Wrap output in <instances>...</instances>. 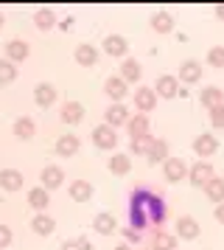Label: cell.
<instances>
[{
  "instance_id": "4fadbf2b",
  "label": "cell",
  "mask_w": 224,
  "mask_h": 250,
  "mask_svg": "<svg viewBox=\"0 0 224 250\" xmlns=\"http://www.w3.org/2000/svg\"><path fill=\"white\" fill-rule=\"evenodd\" d=\"M28 54H31V48H28L25 40H11L9 45H6V57H9V62H25Z\"/></svg>"
},
{
  "instance_id": "e575fe53",
  "label": "cell",
  "mask_w": 224,
  "mask_h": 250,
  "mask_svg": "<svg viewBox=\"0 0 224 250\" xmlns=\"http://www.w3.org/2000/svg\"><path fill=\"white\" fill-rule=\"evenodd\" d=\"M151 144H154V138H151V135H137V138H132V141H129V149H132V152H137V155H149Z\"/></svg>"
},
{
  "instance_id": "f1b7e54d",
  "label": "cell",
  "mask_w": 224,
  "mask_h": 250,
  "mask_svg": "<svg viewBox=\"0 0 224 250\" xmlns=\"http://www.w3.org/2000/svg\"><path fill=\"white\" fill-rule=\"evenodd\" d=\"M151 28H154L157 34H168L171 28H174V17L168 12H157L151 14Z\"/></svg>"
},
{
  "instance_id": "5b68a950",
  "label": "cell",
  "mask_w": 224,
  "mask_h": 250,
  "mask_svg": "<svg viewBox=\"0 0 224 250\" xmlns=\"http://www.w3.org/2000/svg\"><path fill=\"white\" fill-rule=\"evenodd\" d=\"M134 107L140 110V113H151L157 107V93L154 87H137V93H134Z\"/></svg>"
},
{
  "instance_id": "ee69618b",
  "label": "cell",
  "mask_w": 224,
  "mask_h": 250,
  "mask_svg": "<svg viewBox=\"0 0 224 250\" xmlns=\"http://www.w3.org/2000/svg\"><path fill=\"white\" fill-rule=\"evenodd\" d=\"M59 28H65V31H67V28H73V17H67V20H62V23H59Z\"/></svg>"
},
{
  "instance_id": "f6af8a7d",
  "label": "cell",
  "mask_w": 224,
  "mask_h": 250,
  "mask_svg": "<svg viewBox=\"0 0 224 250\" xmlns=\"http://www.w3.org/2000/svg\"><path fill=\"white\" fill-rule=\"evenodd\" d=\"M216 17H219V20H224V3H222V6H216Z\"/></svg>"
},
{
  "instance_id": "7dc6e473",
  "label": "cell",
  "mask_w": 224,
  "mask_h": 250,
  "mask_svg": "<svg viewBox=\"0 0 224 250\" xmlns=\"http://www.w3.org/2000/svg\"><path fill=\"white\" fill-rule=\"evenodd\" d=\"M0 28H3V12H0Z\"/></svg>"
},
{
  "instance_id": "7c38bea8",
  "label": "cell",
  "mask_w": 224,
  "mask_h": 250,
  "mask_svg": "<svg viewBox=\"0 0 224 250\" xmlns=\"http://www.w3.org/2000/svg\"><path fill=\"white\" fill-rule=\"evenodd\" d=\"M202 230H199V222L193 216H179L177 219V236L179 239H196Z\"/></svg>"
},
{
  "instance_id": "d6a6232c",
  "label": "cell",
  "mask_w": 224,
  "mask_h": 250,
  "mask_svg": "<svg viewBox=\"0 0 224 250\" xmlns=\"http://www.w3.org/2000/svg\"><path fill=\"white\" fill-rule=\"evenodd\" d=\"M34 23H37V28H42V31H51V28L56 25V17H54L51 9H39L37 17H34Z\"/></svg>"
},
{
  "instance_id": "7402d4cb",
  "label": "cell",
  "mask_w": 224,
  "mask_h": 250,
  "mask_svg": "<svg viewBox=\"0 0 224 250\" xmlns=\"http://www.w3.org/2000/svg\"><path fill=\"white\" fill-rule=\"evenodd\" d=\"M93 228H95V233H101V236H110V233H115V228H118V222H115V216L112 214H98L95 219H93Z\"/></svg>"
},
{
  "instance_id": "3957f363",
  "label": "cell",
  "mask_w": 224,
  "mask_h": 250,
  "mask_svg": "<svg viewBox=\"0 0 224 250\" xmlns=\"http://www.w3.org/2000/svg\"><path fill=\"white\" fill-rule=\"evenodd\" d=\"M163 174H166L168 183H179L188 177V163L182 158H168L166 163H163Z\"/></svg>"
},
{
  "instance_id": "4316f807",
  "label": "cell",
  "mask_w": 224,
  "mask_h": 250,
  "mask_svg": "<svg viewBox=\"0 0 224 250\" xmlns=\"http://www.w3.org/2000/svg\"><path fill=\"white\" fill-rule=\"evenodd\" d=\"M202 107H207V110H213V107H219V104H224V93L219 90V87H205L199 96Z\"/></svg>"
},
{
  "instance_id": "30bf717a",
  "label": "cell",
  "mask_w": 224,
  "mask_h": 250,
  "mask_svg": "<svg viewBox=\"0 0 224 250\" xmlns=\"http://www.w3.org/2000/svg\"><path fill=\"white\" fill-rule=\"evenodd\" d=\"M39 177H42V188L51 191V188H59V186L65 183V171L59 169V166H45Z\"/></svg>"
},
{
  "instance_id": "ba28073f",
  "label": "cell",
  "mask_w": 224,
  "mask_h": 250,
  "mask_svg": "<svg viewBox=\"0 0 224 250\" xmlns=\"http://www.w3.org/2000/svg\"><path fill=\"white\" fill-rule=\"evenodd\" d=\"M154 93L160 99H174V96H179V79L177 76H160Z\"/></svg>"
},
{
  "instance_id": "d4e9b609",
  "label": "cell",
  "mask_w": 224,
  "mask_h": 250,
  "mask_svg": "<svg viewBox=\"0 0 224 250\" xmlns=\"http://www.w3.org/2000/svg\"><path fill=\"white\" fill-rule=\"evenodd\" d=\"M67 191H70V197H73L76 203H87L90 197H93V186H90L87 180H73Z\"/></svg>"
},
{
  "instance_id": "484cf974",
  "label": "cell",
  "mask_w": 224,
  "mask_h": 250,
  "mask_svg": "<svg viewBox=\"0 0 224 250\" xmlns=\"http://www.w3.org/2000/svg\"><path fill=\"white\" fill-rule=\"evenodd\" d=\"M81 118H84V107L78 102H67L65 107H62V121H65V124H78Z\"/></svg>"
},
{
  "instance_id": "9a60e30c",
  "label": "cell",
  "mask_w": 224,
  "mask_h": 250,
  "mask_svg": "<svg viewBox=\"0 0 224 250\" xmlns=\"http://www.w3.org/2000/svg\"><path fill=\"white\" fill-rule=\"evenodd\" d=\"M104 118H107V124L115 129V126H123L126 121H129V110H126L123 104H112V107H107Z\"/></svg>"
},
{
  "instance_id": "7a4b0ae2",
  "label": "cell",
  "mask_w": 224,
  "mask_h": 250,
  "mask_svg": "<svg viewBox=\"0 0 224 250\" xmlns=\"http://www.w3.org/2000/svg\"><path fill=\"white\" fill-rule=\"evenodd\" d=\"M93 144L98 149H107V152H110V149L118 146V135H115V129H112L110 124H101V126L93 129Z\"/></svg>"
},
{
  "instance_id": "7bdbcfd3",
  "label": "cell",
  "mask_w": 224,
  "mask_h": 250,
  "mask_svg": "<svg viewBox=\"0 0 224 250\" xmlns=\"http://www.w3.org/2000/svg\"><path fill=\"white\" fill-rule=\"evenodd\" d=\"M59 250H81V248H78V242H65Z\"/></svg>"
},
{
  "instance_id": "60d3db41",
  "label": "cell",
  "mask_w": 224,
  "mask_h": 250,
  "mask_svg": "<svg viewBox=\"0 0 224 250\" xmlns=\"http://www.w3.org/2000/svg\"><path fill=\"white\" fill-rule=\"evenodd\" d=\"M76 242H78V248H81V250H95V248H93V242H90L87 236H78Z\"/></svg>"
},
{
  "instance_id": "8992f818",
  "label": "cell",
  "mask_w": 224,
  "mask_h": 250,
  "mask_svg": "<svg viewBox=\"0 0 224 250\" xmlns=\"http://www.w3.org/2000/svg\"><path fill=\"white\" fill-rule=\"evenodd\" d=\"M193 152H196L199 158H210V155H216V152H219V141H216V135L202 132V135L193 141Z\"/></svg>"
},
{
  "instance_id": "5bb4252c",
  "label": "cell",
  "mask_w": 224,
  "mask_h": 250,
  "mask_svg": "<svg viewBox=\"0 0 224 250\" xmlns=\"http://www.w3.org/2000/svg\"><path fill=\"white\" fill-rule=\"evenodd\" d=\"M78 146H81V141H78L76 135H62L56 141V155H59V158H73L78 152Z\"/></svg>"
},
{
  "instance_id": "277c9868",
  "label": "cell",
  "mask_w": 224,
  "mask_h": 250,
  "mask_svg": "<svg viewBox=\"0 0 224 250\" xmlns=\"http://www.w3.org/2000/svg\"><path fill=\"white\" fill-rule=\"evenodd\" d=\"M166 222V203H163V197L154 191H149V225L160 228Z\"/></svg>"
},
{
  "instance_id": "9c48e42d",
  "label": "cell",
  "mask_w": 224,
  "mask_h": 250,
  "mask_svg": "<svg viewBox=\"0 0 224 250\" xmlns=\"http://www.w3.org/2000/svg\"><path fill=\"white\" fill-rule=\"evenodd\" d=\"M202 79V65L196 59H188V62H182L179 65V82H185V84H196Z\"/></svg>"
},
{
  "instance_id": "ab89813d",
  "label": "cell",
  "mask_w": 224,
  "mask_h": 250,
  "mask_svg": "<svg viewBox=\"0 0 224 250\" xmlns=\"http://www.w3.org/2000/svg\"><path fill=\"white\" fill-rule=\"evenodd\" d=\"M123 239H126V245H129V242H140V230L126 228V230H123Z\"/></svg>"
},
{
  "instance_id": "44dd1931",
  "label": "cell",
  "mask_w": 224,
  "mask_h": 250,
  "mask_svg": "<svg viewBox=\"0 0 224 250\" xmlns=\"http://www.w3.org/2000/svg\"><path fill=\"white\" fill-rule=\"evenodd\" d=\"M0 188H6V191L22 188V174L17 169H3L0 171Z\"/></svg>"
},
{
  "instance_id": "c3c4849f",
  "label": "cell",
  "mask_w": 224,
  "mask_h": 250,
  "mask_svg": "<svg viewBox=\"0 0 224 250\" xmlns=\"http://www.w3.org/2000/svg\"><path fill=\"white\" fill-rule=\"evenodd\" d=\"M146 250H151V248H146Z\"/></svg>"
},
{
  "instance_id": "4dcf8cb0",
  "label": "cell",
  "mask_w": 224,
  "mask_h": 250,
  "mask_svg": "<svg viewBox=\"0 0 224 250\" xmlns=\"http://www.w3.org/2000/svg\"><path fill=\"white\" fill-rule=\"evenodd\" d=\"M48 203H51V197H48V191H45L42 186H37V188H31V191H28V205H31V208L45 211V208H48Z\"/></svg>"
},
{
  "instance_id": "f35d334b",
  "label": "cell",
  "mask_w": 224,
  "mask_h": 250,
  "mask_svg": "<svg viewBox=\"0 0 224 250\" xmlns=\"http://www.w3.org/2000/svg\"><path fill=\"white\" fill-rule=\"evenodd\" d=\"M11 245V228L9 225H0V250H6Z\"/></svg>"
},
{
  "instance_id": "1f68e13d",
  "label": "cell",
  "mask_w": 224,
  "mask_h": 250,
  "mask_svg": "<svg viewBox=\"0 0 224 250\" xmlns=\"http://www.w3.org/2000/svg\"><path fill=\"white\" fill-rule=\"evenodd\" d=\"M146 158H149V163H166L168 160V144L166 141H154Z\"/></svg>"
},
{
  "instance_id": "83f0119b",
  "label": "cell",
  "mask_w": 224,
  "mask_h": 250,
  "mask_svg": "<svg viewBox=\"0 0 224 250\" xmlns=\"http://www.w3.org/2000/svg\"><path fill=\"white\" fill-rule=\"evenodd\" d=\"M151 250H177V239L166 230H154L151 236Z\"/></svg>"
},
{
  "instance_id": "f546056e",
  "label": "cell",
  "mask_w": 224,
  "mask_h": 250,
  "mask_svg": "<svg viewBox=\"0 0 224 250\" xmlns=\"http://www.w3.org/2000/svg\"><path fill=\"white\" fill-rule=\"evenodd\" d=\"M104 51H107L110 57H123V54H126V40L118 37V34H110L104 40Z\"/></svg>"
},
{
  "instance_id": "836d02e7",
  "label": "cell",
  "mask_w": 224,
  "mask_h": 250,
  "mask_svg": "<svg viewBox=\"0 0 224 250\" xmlns=\"http://www.w3.org/2000/svg\"><path fill=\"white\" fill-rule=\"evenodd\" d=\"M34 129H37V126H34L31 118H17V121H14V135L22 138V141H28V138L34 135Z\"/></svg>"
},
{
  "instance_id": "74e56055",
  "label": "cell",
  "mask_w": 224,
  "mask_h": 250,
  "mask_svg": "<svg viewBox=\"0 0 224 250\" xmlns=\"http://www.w3.org/2000/svg\"><path fill=\"white\" fill-rule=\"evenodd\" d=\"M210 124L216 126V129H224V104H219V107L210 110Z\"/></svg>"
},
{
  "instance_id": "603a6c76",
  "label": "cell",
  "mask_w": 224,
  "mask_h": 250,
  "mask_svg": "<svg viewBox=\"0 0 224 250\" xmlns=\"http://www.w3.org/2000/svg\"><path fill=\"white\" fill-rule=\"evenodd\" d=\"M107 166H110L112 174L123 177V174H129V169H132V158H129V155H123V152H118V155H112V158H110Z\"/></svg>"
},
{
  "instance_id": "8fae6325",
  "label": "cell",
  "mask_w": 224,
  "mask_h": 250,
  "mask_svg": "<svg viewBox=\"0 0 224 250\" xmlns=\"http://www.w3.org/2000/svg\"><path fill=\"white\" fill-rule=\"evenodd\" d=\"M34 102H37V107H51V104L56 102V87L54 84H48V82H42V84H37V90H34Z\"/></svg>"
},
{
  "instance_id": "e0dca14e",
  "label": "cell",
  "mask_w": 224,
  "mask_h": 250,
  "mask_svg": "<svg viewBox=\"0 0 224 250\" xmlns=\"http://www.w3.org/2000/svg\"><path fill=\"white\" fill-rule=\"evenodd\" d=\"M149 115H143V113H137V115H132L129 121H126V129H129V138H137V135H149Z\"/></svg>"
},
{
  "instance_id": "6da1fadb",
  "label": "cell",
  "mask_w": 224,
  "mask_h": 250,
  "mask_svg": "<svg viewBox=\"0 0 224 250\" xmlns=\"http://www.w3.org/2000/svg\"><path fill=\"white\" fill-rule=\"evenodd\" d=\"M129 228H149V188H134L129 194Z\"/></svg>"
},
{
  "instance_id": "d6986e66",
  "label": "cell",
  "mask_w": 224,
  "mask_h": 250,
  "mask_svg": "<svg viewBox=\"0 0 224 250\" xmlns=\"http://www.w3.org/2000/svg\"><path fill=\"white\" fill-rule=\"evenodd\" d=\"M205 194H207V200L210 203H224V177H210V180L205 183Z\"/></svg>"
},
{
  "instance_id": "b9f144b4",
  "label": "cell",
  "mask_w": 224,
  "mask_h": 250,
  "mask_svg": "<svg viewBox=\"0 0 224 250\" xmlns=\"http://www.w3.org/2000/svg\"><path fill=\"white\" fill-rule=\"evenodd\" d=\"M216 219H219V222L224 225V203H219V205H216Z\"/></svg>"
},
{
  "instance_id": "52a82bcc",
  "label": "cell",
  "mask_w": 224,
  "mask_h": 250,
  "mask_svg": "<svg viewBox=\"0 0 224 250\" xmlns=\"http://www.w3.org/2000/svg\"><path fill=\"white\" fill-rule=\"evenodd\" d=\"M210 177H216V174H213V166L207 160H199V163H193L188 169V180L193 183V186H205Z\"/></svg>"
},
{
  "instance_id": "2e32d148",
  "label": "cell",
  "mask_w": 224,
  "mask_h": 250,
  "mask_svg": "<svg viewBox=\"0 0 224 250\" xmlns=\"http://www.w3.org/2000/svg\"><path fill=\"white\" fill-rule=\"evenodd\" d=\"M31 228H34V233H39V236H51L56 230V222L45 214V211H39V214L31 219Z\"/></svg>"
},
{
  "instance_id": "cb8c5ba5",
  "label": "cell",
  "mask_w": 224,
  "mask_h": 250,
  "mask_svg": "<svg viewBox=\"0 0 224 250\" xmlns=\"http://www.w3.org/2000/svg\"><path fill=\"white\" fill-rule=\"evenodd\" d=\"M140 76H143V68H140V62L137 59H126L121 65V79L129 84V82H140Z\"/></svg>"
},
{
  "instance_id": "ffe728a7",
  "label": "cell",
  "mask_w": 224,
  "mask_h": 250,
  "mask_svg": "<svg viewBox=\"0 0 224 250\" xmlns=\"http://www.w3.org/2000/svg\"><path fill=\"white\" fill-rule=\"evenodd\" d=\"M73 57H76L78 65H84V68H93V65L98 62V51H95L93 45H87V42H81V45L76 48V54H73Z\"/></svg>"
},
{
  "instance_id": "d590c367",
  "label": "cell",
  "mask_w": 224,
  "mask_h": 250,
  "mask_svg": "<svg viewBox=\"0 0 224 250\" xmlns=\"http://www.w3.org/2000/svg\"><path fill=\"white\" fill-rule=\"evenodd\" d=\"M14 79H17V68H14V62L3 59V62H0V84H11Z\"/></svg>"
},
{
  "instance_id": "8d00e7d4",
  "label": "cell",
  "mask_w": 224,
  "mask_h": 250,
  "mask_svg": "<svg viewBox=\"0 0 224 250\" xmlns=\"http://www.w3.org/2000/svg\"><path fill=\"white\" fill-rule=\"evenodd\" d=\"M207 62H210L213 68H224V48L222 45H216L207 51Z\"/></svg>"
},
{
  "instance_id": "ac0fdd59",
  "label": "cell",
  "mask_w": 224,
  "mask_h": 250,
  "mask_svg": "<svg viewBox=\"0 0 224 250\" xmlns=\"http://www.w3.org/2000/svg\"><path fill=\"white\" fill-rule=\"evenodd\" d=\"M104 90H107V96H110V99H115V104H121V99L126 96V90H129V87H126V82H123L121 76H110V79H107V84H104Z\"/></svg>"
},
{
  "instance_id": "bcb514c9",
  "label": "cell",
  "mask_w": 224,
  "mask_h": 250,
  "mask_svg": "<svg viewBox=\"0 0 224 250\" xmlns=\"http://www.w3.org/2000/svg\"><path fill=\"white\" fill-rule=\"evenodd\" d=\"M115 250H134V248H132V245H126V242H123V245H118Z\"/></svg>"
}]
</instances>
